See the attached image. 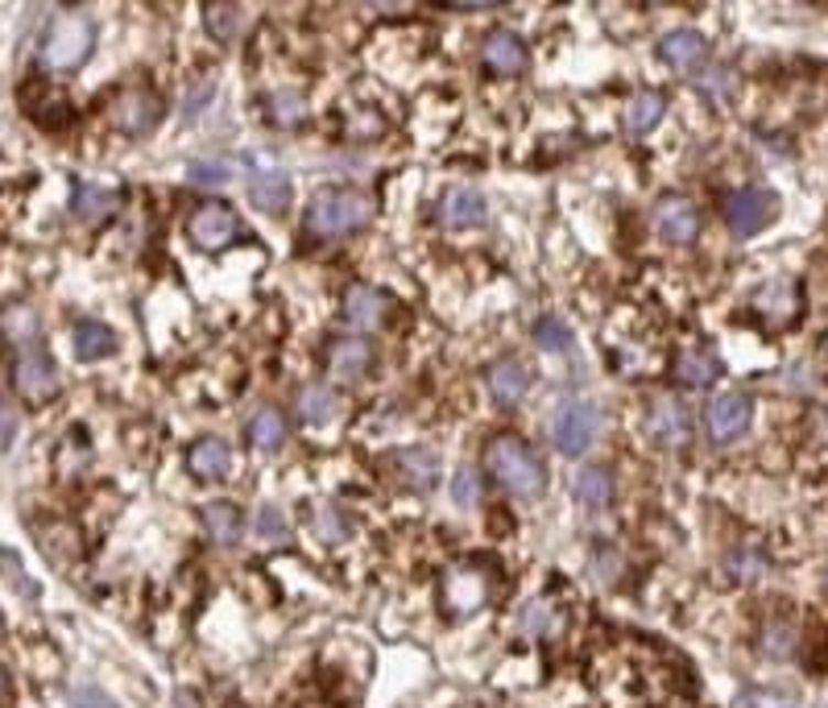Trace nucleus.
<instances>
[{"label": "nucleus", "mask_w": 828, "mask_h": 708, "mask_svg": "<svg viewBox=\"0 0 828 708\" xmlns=\"http://www.w3.org/2000/svg\"><path fill=\"white\" fill-rule=\"evenodd\" d=\"M642 427H646V435L655 439L658 448H684L691 439V415H688V406H684V397L651 394L646 397Z\"/></svg>", "instance_id": "nucleus-7"}, {"label": "nucleus", "mask_w": 828, "mask_h": 708, "mask_svg": "<svg viewBox=\"0 0 828 708\" xmlns=\"http://www.w3.org/2000/svg\"><path fill=\"white\" fill-rule=\"evenodd\" d=\"M484 472L510 489L518 498H538L543 484H547V468L538 460L531 444H522L518 435H493L489 448H484Z\"/></svg>", "instance_id": "nucleus-1"}, {"label": "nucleus", "mask_w": 828, "mask_h": 708, "mask_svg": "<svg viewBox=\"0 0 828 708\" xmlns=\"http://www.w3.org/2000/svg\"><path fill=\"white\" fill-rule=\"evenodd\" d=\"M112 352H117V331L108 328V324L84 319V324L75 328V357H79V361H103V357H112Z\"/></svg>", "instance_id": "nucleus-24"}, {"label": "nucleus", "mask_w": 828, "mask_h": 708, "mask_svg": "<svg viewBox=\"0 0 828 708\" xmlns=\"http://www.w3.org/2000/svg\"><path fill=\"white\" fill-rule=\"evenodd\" d=\"M18 427H21L18 406H13L9 397H0V444H9V439L18 435Z\"/></svg>", "instance_id": "nucleus-38"}, {"label": "nucleus", "mask_w": 828, "mask_h": 708, "mask_svg": "<svg viewBox=\"0 0 828 708\" xmlns=\"http://www.w3.org/2000/svg\"><path fill=\"white\" fill-rule=\"evenodd\" d=\"M526 390H531V369H526L522 361H514V357H505V361H498L493 369H489V394L498 397L501 406L522 402Z\"/></svg>", "instance_id": "nucleus-20"}, {"label": "nucleus", "mask_w": 828, "mask_h": 708, "mask_svg": "<svg viewBox=\"0 0 828 708\" xmlns=\"http://www.w3.org/2000/svg\"><path fill=\"white\" fill-rule=\"evenodd\" d=\"M244 435H249V444L258 451H277L286 444V418H282V411L265 406V411H258V415L249 418Z\"/></svg>", "instance_id": "nucleus-26"}, {"label": "nucleus", "mask_w": 828, "mask_h": 708, "mask_svg": "<svg viewBox=\"0 0 828 708\" xmlns=\"http://www.w3.org/2000/svg\"><path fill=\"white\" fill-rule=\"evenodd\" d=\"M70 705H75V708H117L100 688H79L75 696H70Z\"/></svg>", "instance_id": "nucleus-39"}, {"label": "nucleus", "mask_w": 828, "mask_h": 708, "mask_svg": "<svg viewBox=\"0 0 828 708\" xmlns=\"http://www.w3.org/2000/svg\"><path fill=\"white\" fill-rule=\"evenodd\" d=\"M249 204L265 216H282L286 204H291V178L286 171H274V166H261V171L249 174Z\"/></svg>", "instance_id": "nucleus-13"}, {"label": "nucleus", "mask_w": 828, "mask_h": 708, "mask_svg": "<svg viewBox=\"0 0 828 708\" xmlns=\"http://www.w3.org/2000/svg\"><path fill=\"white\" fill-rule=\"evenodd\" d=\"M481 63L493 75H518L526 67V46L514 30H493V34L481 42Z\"/></svg>", "instance_id": "nucleus-15"}, {"label": "nucleus", "mask_w": 828, "mask_h": 708, "mask_svg": "<svg viewBox=\"0 0 828 708\" xmlns=\"http://www.w3.org/2000/svg\"><path fill=\"white\" fill-rule=\"evenodd\" d=\"M303 117H307V100H303L298 91H277V96H270V121L274 124L294 129V124H303Z\"/></svg>", "instance_id": "nucleus-31"}, {"label": "nucleus", "mask_w": 828, "mask_h": 708, "mask_svg": "<svg viewBox=\"0 0 828 708\" xmlns=\"http://www.w3.org/2000/svg\"><path fill=\"white\" fill-rule=\"evenodd\" d=\"M571 498L585 501V505H604V501L613 498V477H609V468H601V465L580 468V472L571 477Z\"/></svg>", "instance_id": "nucleus-28"}, {"label": "nucleus", "mask_w": 828, "mask_h": 708, "mask_svg": "<svg viewBox=\"0 0 828 708\" xmlns=\"http://www.w3.org/2000/svg\"><path fill=\"white\" fill-rule=\"evenodd\" d=\"M655 228L667 244H691L700 237V211L684 195H663L655 204Z\"/></svg>", "instance_id": "nucleus-11"}, {"label": "nucleus", "mask_w": 828, "mask_h": 708, "mask_svg": "<svg viewBox=\"0 0 828 708\" xmlns=\"http://www.w3.org/2000/svg\"><path fill=\"white\" fill-rule=\"evenodd\" d=\"M13 385H18V394L25 397V402H46V397L58 394V369H54V361L42 352L37 340L21 345L18 364H13Z\"/></svg>", "instance_id": "nucleus-8"}, {"label": "nucleus", "mask_w": 828, "mask_h": 708, "mask_svg": "<svg viewBox=\"0 0 828 708\" xmlns=\"http://www.w3.org/2000/svg\"><path fill=\"white\" fill-rule=\"evenodd\" d=\"M518 630H522L526 639H547V634L555 630V604L531 601L526 609H522V618H518Z\"/></svg>", "instance_id": "nucleus-32"}, {"label": "nucleus", "mask_w": 828, "mask_h": 708, "mask_svg": "<svg viewBox=\"0 0 828 708\" xmlns=\"http://www.w3.org/2000/svg\"><path fill=\"white\" fill-rule=\"evenodd\" d=\"M663 108H667V100H663V91H639V96H630V105H625V129L630 133H651L658 121H663Z\"/></svg>", "instance_id": "nucleus-27"}, {"label": "nucleus", "mask_w": 828, "mask_h": 708, "mask_svg": "<svg viewBox=\"0 0 828 708\" xmlns=\"http://www.w3.org/2000/svg\"><path fill=\"white\" fill-rule=\"evenodd\" d=\"M345 319L361 331L381 328V319H385V294L373 291V286H361V282L348 286L345 291Z\"/></svg>", "instance_id": "nucleus-19"}, {"label": "nucleus", "mask_w": 828, "mask_h": 708, "mask_svg": "<svg viewBox=\"0 0 828 708\" xmlns=\"http://www.w3.org/2000/svg\"><path fill=\"white\" fill-rule=\"evenodd\" d=\"M373 364V352L364 340H331L328 345V373L340 381H357L369 373Z\"/></svg>", "instance_id": "nucleus-21"}, {"label": "nucleus", "mask_w": 828, "mask_h": 708, "mask_svg": "<svg viewBox=\"0 0 828 708\" xmlns=\"http://www.w3.org/2000/svg\"><path fill=\"white\" fill-rule=\"evenodd\" d=\"M258 531L265 543H282V538L291 535V526H286V519H282V510H274V505H265L258 514Z\"/></svg>", "instance_id": "nucleus-36"}, {"label": "nucleus", "mask_w": 828, "mask_h": 708, "mask_svg": "<svg viewBox=\"0 0 828 708\" xmlns=\"http://www.w3.org/2000/svg\"><path fill=\"white\" fill-rule=\"evenodd\" d=\"M241 25V9L237 4H220V9H207V30L216 37H232Z\"/></svg>", "instance_id": "nucleus-35"}, {"label": "nucleus", "mask_w": 828, "mask_h": 708, "mask_svg": "<svg viewBox=\"0 0 828 708\" xmlns=\"http://www.w3.org/2000/svg\"><path fill=\"white\" fill-rule=\"evenodd\" d=\"M187 178L199 183V187H225V183L237 178V162H228V157H199V162H190Z\"/></svg>", "instance_id": "nucleus-29"}, {"label": "nucleus", "mask_w": 828, "mask_h": 708, "mask_svg": "<svg viewBox=\"0 0 828 708\" xmlns=\"http://www.w3.org/2000/svg\"><path fill=\"white\" fill-rule=\"evenodd\" d=\"M778 220V195L766 187H745L733 190L724 199V225L733 237H759L762 228H771Z\"/></svg>", "instance_id": "nucleus-6"}, {"label": "nucleus", "mask_w": 828, "mask_h": 708, "mask_svg": "<svg viewBox=\"0 0 828 708\" xmlns=\"http://www.w3.org/2000/svg\"><path fill=\"white\" fill-rule=\"evenodd\" d=\"M762 651H766L771 658H787L795 651V630L787 622L766 625V634H762Z\"/></svg>", "instance_id": "nucleus-34"}, {"label": "nucleus", "mask_w": 828, "mask_h": 708, "mask_svg": "<svg viewBox=\"0 0 828 708\" xmlns=\"http://www.w3.org/2000/svg\"><path fill=\"white\" fill-rule=\"evenodd\" d=\"M117 204H121V190H112V187H100V183H84V187H75V216L79 220H103L108 211H117Z\"/></svg>", "instance_id": "nucleus-25"}, {"label": "nucleus", "mask_w": 828, "mask_h": 708, "mask_svg": "<svg viewBox=\"0 0 828 708\" xmlns=\"http://www.w3.org/2000/svg\"><path fill=\"white\" fill-rule=\"evenodd\" d=\"M294 411H298V418H303L307 427H324V423H331L336 411H340V394H336L331 385H324V381H310V385H303V390L294 394Z\"/></svg>", "instance_id": "nucleus-17"}, {"label": "nucleus", "mask_w": 828, "mask_h": 708, "mask_svg": "<svg viewBox=\"0 0 828 708\" xmlns=\"http://www.w3.org/2000/svg\"><path fill=\"white\" fill-rule=\"evenodd\" d=\"M187 232L195 249L216 253V249H228V244L237 241L241 225H237V211L228 208V204H199V208L190 211Z\"/></svg>", "instance_id": "nucleus-9"}, {"label": "nucleus", "mask_w": 828, "mask_h": 708, "mask_svg": "<svg viewBox=\"0 0 828 708\" xmlns=\"http://www.w3.org/2000/svg\"><path fill=\"white\" fill-rule=\"evenodd\" d=\"M535 340L543 348H552V352H568V348H571V328L559 319V315H547V319L535 328Z\"/></svg>", "instance_id": "nucleus-33"}, {"label": "nucleus", "mask_w": 828, "mask_h": 708, "mask_svg": "<svg viewBox=\"0 0 828 708\" xmlns=\"http://www.w3.org/2000/svg\"><path fill=\"white\" fill-rule=\"evenodd\" d=\"M658 54H663V63L672 70H696L708 58V42L696 30H672V34L663 37Z\"/></svg>", "instance_id": "nucleus-16"}, {"label": "nucleus", "mask_w": 828, "mask_h": 708, "mask_svg": "<svg viewBox=\"0 0 828 708\" xmlns=\"http://www.w3.org/2000/svg\"><path fill=\"white\" fill-rule=\"evenodd\" d=\"M211 96H216V84H211V79H199V87L190 91V100H187V112H199V108H204Z\"/></svg>", "instance_id": "nucleus-40"}, {"label": "nucleus", "mask_w": 828, "mask_h": 708, "mask_svg": "<svg viewBox=\"0 0 828 708\" xmlns=\"http://www.w3.org/2000/svg\"><path fill=\"white\" fill-rule=\"evenodd\" d=\"M597 432H601V415H597L592 402H580V397H576V402H564L552 415V423H547V435H552V444L564 451V456L588 451L597 444Z\"/></svg>", "instance_id": "nucleus-5"}, {"label": "nucleus", "mask_w": 828, "mask_h": 708, "mask_svg": "<svg viewBox=\"0 0 828 708\" xmlns=\"http://www.w3.org/2000/svg\"><path fill=\"white\" fill-rule=\"evenodd\" d=\"M91 42H96V30H91V21L84 13H75V9L58 13L51 21V30H46V42H42V63L51 70L79 67L87 58V51H91Z\"/></svg>", "instance_id": "nucleus-3"}, {"label": "nucleus", "mask_w": 828, "mask_h": 708, "mask_svg": "<svg viewBox=\"0 0 828 708\" xmlns=\"http://www.w3.org/2000/svg\"><path fill=\"white\" fill-rule=\"evenodd\" d=\"M750 418H754V402L745 394H738V390H729V394H717L708 402L705 423L717 444H729V439H738L750 427Z\"/></svg>", "instance_id": "nucleus-10"}, {"label": "nucleus", "mask_w": 828, "mask_h": 708, "mask_svg": "<svg viewBox=\"0 0 828 708\" xmlns=\"http://www.w3.org/2000/svg\"><path fill=\"white\" fill-rule=\"evenodd\" d=\"M484 216H489V208H484V195L477 187H451L439 199V220L448 228H477L484 225Z\"/></svg>", "instance_id": "nucleus-14"}, {"label": "nucleus", "mask_w": 828, "mask_h": 708, "mask_svg": "<svg viewBox=\"0 0 828 708\" xmlns=\"http://www.w3.org/2000/svg\"><path fill=\"white\" fill-rule=\"evenodd\" d=\"M204 526H207V535H211L216 547H237V543H241V531H244V519L232 501H207Z\"/></svg>", "instance_id": "nucleus-22"}, {"label": "nucleus", "mask_w": 828, "mask_h": 708, "mask_svg": "<svg viewBox=\"0 0 828 708\" xmlns=\"http://www.w3.org/2000/svg\"><path fill=\"white\" fill-rule=\"evenodd\" d=\"M484 601V576L481 580H465V571H456L448 580V604L456 613H472Z\"/></svg>", "instance_id": "nucleus-30"}, {"label": "nucleus", "mask_w": 828, "mask_h": 708, "mask_svg": "<svg viewBox=\"0 0 828 708\" xmlns=\"http://www.w3.org/2000/svg\"><path fill=\"white\" fill-rule=\"evenodd\" d=\"M672 373H675V381L700 390V385H712V381L721 378V361H717L712 352H705V348H684V352L675 357Z\"/></svg>", "instance_id": "nucleus-23"}, {"label": "nucleus", "mask_w": 828, "mask_h": 708, "mask_svg": "<svg viewBox=\"0 0 828 708\" xmlns=\"http://www.w3.org/2000/svg\"><path fill=\"white\" fill-rule=\"evenodd\" d=\"M4 691H9V679H4V672H0V700H4Z\"/></svg>", "instance_id": "nucleus-43"}, {"label": "nucleus", "mask_w": 828, "mask_h": 708, "mask_svg": "<svg viewBox=\"0 0 828 708\" xmlns=\"http://www.w3.org/2000/svg\"><path fill=\"white\" fill-rule=\"evenodd\" d=\"M369 216H373V199H369L364 190L324 187V190H315V199H310L307 228L315 237L336 241V237H348V232H361V228L369 225Z\"/></svg>", "instance_id": "nucleus-2"}, {"label": "nucleus", "mask_w": 828, "mask_h": 708, "mask_svg": "<svg viewBox=\"0 0 828 708\" xmlns=\"http://www.w3.org/2000/svg\"><path fill=\"white\" fill-rule=\"evenodd\" d=\"M451 493H456V501H460L465 510L481 501V493H477V477H472L468 468H460V472H456V481H451Z\"/></svg>", "instance_id": "nucleus-37"}, {"label": "nucleus", "mask_w": 828, "mask_h": 708, "mask_svg": "<svg viewBox=\"0 0 828 708\" xmlns=\"http://www.w3.org/2000/svg\"><path fill=\"white\" fill-rule=\"evenodd\" d=\"M187 468L195 481H225L228 472H232V448H228L220 435H204L199 444H190Z\"/></svg>", "instance_id": "nucleus-12"}, {"label": "nucleus", "mask_w": 828, "mask_h": 708, "mask_svg": "<svg viewBox=\"0 0 828 708\" xmlns=\"http://www.w3.org/2000/svg\"><path fill=\"white\" fill-rule=\"evenodd\" d=\"M174 708H199V705H195V696H178V700H174Z\"/></svg>", "instance_id": "nucleus-42"}, {"label": "nucleus", "mask_w": 828, "mask_h": 708, "mask_svg": "<svg viewBox=\"0 0 828 708\" xmlns=\"http://www.w3.org/2000/svg\"><path fill=\"white\" fill-rule=\"evenodd\" d=\"M162 112H166L162 96L150 91V87L133 84L117 91V100L108 108V121H112V129H121L124 138H150L157 124H162Z\"/></svg>", "instance_id": "nucleus-4"}, {"label": "nucleus", "mask_w": 828, "mask_h": 708, "mask_svg": "<svg viewBox=\"0 0 828 708\" xmlns=\"http://www.w3.org/2000/svg\"><path fill=\"white\" fill-rule=\"evenodd\" d=\"M745 708H799V705H792V700H775V696H762V691H754V696L745 700Z\"/></svg>", "instance_id": "nucleus-41"}, {"label": "nucleus", "mask_w": 828, "mask_h": 708, "mask_svg": "<svg viewBox=\"0 0 828 708\" xmlns=\"http://www.w3.org/2000/svg\"><path fill=\"white\" fill-rule=\"evenodd\" d=\"M754 312L766 315L771 324H792V315L799 312V291H795V282H787V277H775V282H766L759 294H754Z\"/></svg>", "instance_id": "nucleus-18"}]
</instances>
